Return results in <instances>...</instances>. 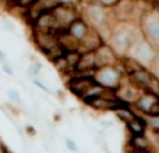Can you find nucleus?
<instances>
[{
	"label": "nucleus",
	"mask_w": 159,
	"mask_h": 153,
	"mask_svg": "<svg viewBox=\"0 0 159 153\" xmlns=\"http://www.w3.org/2000/svg\"><path fill=\"white\" fill-rule=\"evenodd\" d=\"M31 38H32L34 44L36 45V48L43 55H46L49 51H52L53 48H56L59 45V38L53 31L32 30L31 31Z\"/></svg>",
	"instance_id": "7"
},
{
	"label": "nucleus",
	"mask_w": 159,
	"mask_h": 153,
	"mask_svg": "<svg viewBox=\"0 0 159 153\" xmlns=\"http://www.w3.org/2000/svg\"><path fill=\"white\" fill-rule=\"evenodd\" d=\"M2 27L4 28L6 31H14V25L11 24L8 20H3V22H2Z\"/></svg>",
	"instance_id": "22"
},
{
	"label": "nucleus",
	"mask_w": 159,
	"mask_h": 153,
	"mask_svg": "<svg viewBox=\"0 0 159 153\" xmlns=\"http://www.w3.org/2000/svg\"><path fill=\"white\" fill-rule=\"evenodd\" d=\"M32 83L35 84V86H38L39 89H41V90H43L45 93H48V94H50V96H53V94H55V93H53L52 90H49V89H48L46 86H45L43 83H41V81H39V80H36V79H32Z\"/></svg>",
	"instance_id": "21"
},
{
	"label": "nucleus",
	"mask_w": 159,
	"mask_h": 153,
	"mask_svg": "<svg viewBox=\"0 0 159 153\" xmlns=\"http://www.w3.org/2000/svg\"><path fill=\"white\" fill-rule=\"evenodd\" d=\"M96 84L93 76H85V75H77V73H71L69 76V80L66 81V86L75 97L82 98L88 93L91 87Z\"/></svg>",
	"instance_id": "6"
},
{
	"label": "nucleus",
	"mask_w": 159,
	"mask_h": 153,
	"mask_svg": "<svg viewBox=\"0 0 159 153\" xmlns=\"http://www.w3.org/2000/svg\"><path fill=\"white\" fill-rule=\"evenodd\" d=\"M123 73L119 70L117 66L99 67L93 73V79H95L96 84L109 90H117L120 87L121 81H123Z\"/></svg>",
	"instance_id": "4"
},
{
	"label": "nucleus",
	"mask_w": 159,
	"mask_h": 153,
	"mask_svg": "<svg viewBox=\"0 0 159 153\" xmlns=\"http://www.w3.org/2000/svg\"><path fill=\"white\" fill-rule=\"evenodd\" d=\"M141 35L149 42L154 48H157L159 51V13L154 8L144 11V14L141 16L140 22Z\"/></svg>",
	"instance_id": "3"
},
{
	"label": "nucleus",
	"mask_w": 159,
	"mask_h": 153,
	"mask_svg": "<svg viewBox=\"0 0 159 153\" xmlns=\"http://www.w3.org/2000/svg\"><path fill=\"white\" fill-rule=\"evenodd\" d=\"M113 112H115V115L123 124H129L130 121H133L135 117H137V112H135V110L131 106H129V104H124V103H121V101H119V103H117V106H116V108L113 110Z\"/></svg>",
	"instance_id": "12"
},
{
	"label": "nucleus",
	"mask_w": 159,
	"mask_h": 153,
	"mask_svg": "<svg viewBox=\"0 0 159 153\" xmlns=\"http://www.w3.org/2000/svg\"><path fill=\"white\" fill-rule=\"evenodd\" d=\"M39 72H41V63H39L38 61H34L27 69V73L30 76H32V77H35Z\"/></svg>",
	"instance_id": "18"
},
{
	"label": "nucleus",
	"mask_w": 159,
	"mask_h": 153,
	"mask_svg": "<svg viewBox=\"0 0 159 153\" xmlns=\"http://www.w3.org/2000/svg\"><path fill=\"white\" fill-rule=\"evenodd\" d=\"M2 70L6 73V75H8V76H13V75H14L13 69H11V66H10V65H8V63L2 65Z\"/></svg>",
	"instance_id": "23"
},
{
	"label": "nucleus",
	"mask_w": 159,
	"mask_h": 153,
	"mask_svg": "<svg viewBox=\"0 0 159 153\" xmlns=\"http://www.w3.org/2000/svg\"><path fill=\"white\" fill-rule=\"evenodd\" d=\"M52 13L53 17H55L56 25H57L56 31L67 30L75 20L81 17V13L78 11L77 6H71V4H59Z\"/></svg>",
	"instance_id": "5"
},
{
	"label": "nucleus",
	"mask_w": 159,
	"mask_h": 153,
	"mask_svg": "<svg viewBox=\"0 0 159 153\" xmlns=\"http://www.w3.org/2000/svg\"><path fill=\"white\" fill-rule=\"evenodd\" d=\"M127 151H140L154 153V143L147 135H138V136H130L127 141Z\"/></svg>",
	"instance_id": "10"
},
{
	"label": "nucleus",
	"mask_w": 159,
	"mask_h": 153,
	"mask_svg": "<svg viewBox=\"0 0 159 153\" xmlns=\"http://www.w3.org/2000/svg\"><path fill=\"white\" fill-rule=\"evenodd\" d=\"M144 118L147 122V128L151 129L152 134H159V115H148Z\"/></svg>",
	"instance_id": "15"
},
{
	"label": "nucleus",
	"mask_w": 159,
	"mask_h": 153,
	"mask_svg": "<svg viewBox=\"0 0 159 153\" xmlns=\"http://www.w3.org/2000/svg\"><path fill=\"white\" fill-rule=\"evenodd\" d=\"M25 131H27V135H30V136H35L36 135V129L34 128V126H31V125L25 126Z\"/></svg>",
	"instance_id": "24"
},
{
	"label": "nucleus",
	"mask_w": 159,
	"mask_h": 153,
	"mask_svg": "<svg viewBox=\"0 0 159 153\" xmlns=\"http://www.w3.org/2000/svg\"><path fill=\"white\" fill-rule=\"evenodd\" d=\"M0 63H2V65L7 63V56H6V53L3 52L2 49H0Z\"/></svg>",
	"instance_id": "26"
},
{
	"label": "nucleus",
	"mask_w": 159,
	"mask_h": 153,
	"mask_svg": "<svg viewBox=\"0 0 159 153\" xmlns=\"http://www.w3.org/2000/svg\"><path fill=\"white\" fill-rule=\"evenodd\" d=\"M154 10H157V11H158V13H159V6H158V7H155V8H154Z\"/></svg>",
	"instance_id": "31"
},
{
	"label": "nucleus",
	"mask_w": 159,
	"mask_h": 153,
	"mask_svg": "<svg viewBox=\"0 0 159 153\" xmlns=\"http://www.w3.org/2000/svg\"><path fill=\"white\" fill-rule=\"evenodd\" d=\"M127 131H129L130 136H138V135H147V122L145 118L143 115L137 114V117L133 121H130L129 124H126Z\"/></svg>",
	"instance_id": "13"
},
{
	"label": "nucleus",
	"mask_w": 159,
	"mask_h": 153,
	"mask_svg": "<svg viewBox=\"0 0 159 153\" xmlns=\"http://www.w3.org/2000/svg\"><path fill=\"white\" fill-rule=\"evenodd\" d=\"M96 61H98V67H105V66H116L120 59L117 58L113 49L107 44H103L99 49L95 51Z\"/></svg>",
	"instance_id": "9"
},
{
	"label": "nucleus",
	"mask_w": 159,
	"mask_h": 153,
	"mask_svg": "<svg viewBox=\"0 0 159 153\" xmlns=\"http://www.w3.org/2000/svg\"><path fill=\"white\" fill-rule=\"evenodd\" d=\"M80 58H81V52H80V51H71V52L64 53V59H66L67 65H69V67L73 70V72H74L75 67H77Z\"/></svg>",
	"instance_id": "14"
},
{
	"label": "nucleus",
	"mask_w": 159,
	"mask_h": 153,
	"mask_svg": "<svg viewBox=\"0 0 159 153\" xmlns=\"http://www.w3.org/2000/svg\"><path fill=\"white\" fill-rule=\"evenodd\" d=\"M38 0H17L16 8H21V10H30L34 4H36Z\"/></svg>",
	"instance_id": "17"
},
{
	"label": "nucleus",
	"mask_w": 159,
	"mask_h": 153,
	"mask_svg": "<svg viewBox=\"0 0 159 153\" xmlns=\"http://www.w3.org/2000/svg\"><path fill=\"white\" fill-rule=\"evenodd\" d=\"M64 142H66V146H67V149H69V151H71L73 153H78L80 152L77 143H75L73 139H70V138H66V139H64Z\"/></svg>",
	"instance_id": "20"
},
{
	"label": "nucleus",
	"mask_w": 159,
	"mask_h": 153,
	"mask_svg": "<svg viewBox=\"0 0 159 153\" xmlns=\"http://www.w3.org/2000/svg\"><path fill=\"white\" fill-rule=\"evenodd\" d=\"M148 70L151 72V75L155 77V80L159 83V51H158L157 56H155L154 62H152V65L148 67Z\"/></svg>",
	"instance_id": "16"
},
{
	"label": "nucleus",
	"mask_w": 159,
	"mask_h": 153,
	"mask_svg": "<svg viewBox=\"0 0 159 153\" xmlns=\"http://www.w3.org/2000/svg\"><path fill=\"white\" fill-rule=\"evenodd\" d=\"M127 153H148V152H140V151H127Z\"/></svg>",
	"instance_id": "29"
},
{
	"label": "nucleus",
	"mask_w": 159,
	"mask_h": 153,
	"mask_svg": "<svg viewBox=\"0 0 159 153\" xmlns=\"http://www.w3.org/2000/svg\"><path fill=\"white\" fill-rule=\"evenodd\" d=\"M141 35L140 27L133 21H119L112 27L107 45L113 49L119 59L127 55V51L133 45V42Z\"/></svg>",
	"instance_id": "1"
},
{
	"label": "nucleus",
	"mask_w": 159,
	"mask_h": 153,
	"mask_svg": "<svg viewBox=\"0 0 159 153\" xmlns=\"http://www.w3.org/2000/svg\"><path fill=\"white\" fill-rule=\"evenodd\" d=\"M143 2H145V3H148V4H149V6H151V4H152V0H143Z\"/></svg>",
	"instance_id": "30"
},
{
	"label": "nucleus",
	"mask_w": 159,
	"mask_h": 153,
	"mask_svg": "<svg viewBox=\"0 0 159 153\" xmlns=\"http://www.w3.org/2000/svg\"><path fill=\"white\" fill-rule=\"evenodd\" d=\"M6 152H7V146L3 142H0V153H6Z\"/></svg>",
	"instance_id": "27"
},
{
	"label": "nucleus",
	"mask_w": 159,
	"mask_h": 153,
	"mask_svg": "<svg viewBox=\"0 0 159 153\" xmlns=\"http://www.w3.org/2000/svg\"><path fill=\"white\" fill-rule=\"evenodd\" d=\"M103 44H106V42L103 41L102 35L99 34V31L89 27V31L87 32V35L80 42V51H81V52H95V51L99 49Z\"/></svg>",
	"instance_id": "8"
},
{
	"label": "nucleus",
	"mask_w": 159,
	"mask_h": 153,
	"mask_svg": "<svg viewBox=\"0 0 159 153\" xmlns=\"http://www.w3.org/2000/svg\"><path fill=\"white\" fill-rule=\"evenodd\" d=\"M157 53H158L157 48L152 47L143 35H140L134 42H133L130 49L127 51L126 56L130 59H133V61H135L143 67L148 69V67L152 65V62H154Z\"/></svg>",
	"instance_id": "2"
},
{
	"label": "nucleus",
	"mask_w": 159,
	"mask_h": 153,
	"mask_svg": "<svg viewBox=\"0 0 159 153\" xmlns=\"http://www.w3.org/2000/svg\"><path fill=\"white\" fill-rule=\"evenodd\" d=\"M6 153H13V152H11V151H10V149H8V148H7V152H6Z\"/></svg>",
	"instance_id": "32"
},
{
	"label": "nucleus",
	"mask_w": 159,
	"mask_h": 153,
	"mask_svg": "<svg viewBox=\"0 0 159 153\" xmlns=\"http://www.w3.org/2000/svg\"><path fill=\"white\" fill-rule=\"evenodd\" d=\"M7 96L10 97V101L18 104V106H22V98H21V96H20V93L17 91V90H8Z\"/></svg>",
	"instance_id": "19"
},
{
	"label": "nucleus",
	"mask_w": 159,
	"mask_h": 153,
	"mask_svg": "<svg viewBox=\"0 0 159 153\" xmlns=\"http://www.w3.org/2000/svg\"><path fill=\"white\" fill-rule=\"evenodd\" d=\"M152 136H154V138H152V139H154V142H152V143H154L155 148L159 149V134H152Z\"/></svg>",
	"instance_id": "25"
},
{
	"label": "nucleus",
	"mask_w": 159,
	"mask_h": 153,
	"mask_svg": "<svg viewBox=\"0 0 159 153\" xmlns=\"http://www.w3.org/2000/svg\"><path fill=\"white\" fill-rule=\"evenodd\" d=\"M159 6V0H152V4H151V8H155Z\"/></svg>",
	"instance_id": "28"
},
{
	"label": "nucleus",
	"mask_w": 159,
	"mask_h": 153,
	"mask_svg": "<svg viewBox=\"0 0 159 153\" xmlns=\"http://www.w3.org/2000/svg\"><path fill=\"white\" fill-rule=\"evenodd\" d=\"M88 31H89V25L87 24V21H85L82 17L77 18L69 28H67V32L78 42H81V39L87 35Z\"/></svg>",
	"instance_id": "11"
}]
</instances>
